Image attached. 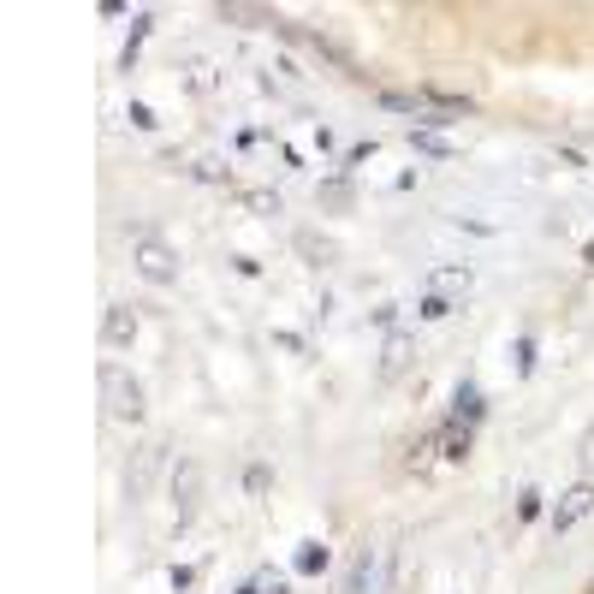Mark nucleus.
Wrapping results in <instances>:
<instances>
[{
  "label": "nucleus",
  "instance_id": "nucleus-2",
  "mask_svg": "<svg viewBox=\"0 0 594 594\" xmlns=\"http://www.w3.org/2000/svg\"><path fill=\"white\" fill-rule=\"evenodd\" d=\"M589 511H594V488L583 482V488H571V494H565V505H559V511H553V529H571V523H583Z\"/></svg>",
  "mask_w": 594,
  "mask_h": 594
},
{
  "label": "nucleus",
  "instance_id": "nucleus-5",
  "mask_svg": "<svg viewBox=\"0 0 594 594\" xmlns=\"http://www.w3.org/2000/svg\"><path fill=\"white\" fill-rule=\"evenodd\" d=\"M440 446H446V458H452V464H458V458H470V428H464V422H452L446 434H440Z\"/></svg>",
  "mask_w": 594,
  "mask_h": 594
},
{
  "label": "nucleus",
  "instance_id": "nucleus-1",
  "mask_svg": "<svg viewBox=\"0 0 594 594\" xmlns=\"http://www.w3.org/2000/svg\"><path fill=\"white\" fill-rule=\"evenodd\" d=\"M101 387H108V410L113 416H125V422H137V416H143V387H137V381H125V375L119 369H101Z\"/></svg>",
  "mask_w": 594,
  "mask_h": 594
},
{
  "label": "nucleus",
  "instance_id": "nucleus-6",
  "mask_svg": "<svg viewBox=\"0 0 594 594\" xmlns=\"http://www.w3.org/2000/svg\"><path fill=\"white\" fill-rule=\"evenodd\" d=\"M137 333V321L125 309H108V345H125V339Z\"/></svg>",
  "mask_w": 594,
  "mask_h": 594
},
{
  "label": "nucleus",
  "instance_id": "nucleus-13",
  "mask_svg": "<svg viewBox=\"0 0 594 594\" xmlns=\"http://www.w3.org/2000/svg\"><path fill=\"white\" fill-rule=\"evenodd\" d=\"M583 458H589V464H594V434H589V446H583Z\"/></svg>",
  "mask_w": 594,
  "mask_h": 594
},
{
  "label": "nucleus",
  "instance_id": "nucleus-10",
  "mask_svg": "<svg viewBox=\"0 0 594 594\" xmlns=\"http://www.w3.org/2000/svg\"><path fill=\"white\" fill-rule=\"evenodd\" d=\"M517 369H535V339H517Z\"/></svg>",
  "mask_w": 594,
  "mask_h": 594
},
{
  "label": "nucleus",
  "instance_id": "nucleus-14",
  "mask_svg": "<svg viewBox=\"0 0 594 594\" xmlns=\"http://www.w3.org/2000/svg\"><path fill=\"white\" fill-rule=\"evenodd\" d=\"M238 594H262V589H256V583H250V589H238Z\"/></svg>",
  "mask_w": 594,
  "mask_h": 594
},
{
  "label": "nucleus",
  "instance_id": "nucleus-8",
  "mask_svg": "<svg viewBox=\"0 0 594 594\" xmlns=\"http://www.w3.org/2000/svg\"><path fill=\"white\" fill-rule=\"evenodd\" d=\"M416 149H428V155H452V143H446V137H434V131H416Z\"/></svg>",
  "mask_w": 594,
  "mask_h": 594
},
{
  "label": "nucleus",
  "instance_id": "nucleus-11",
  "mask_svg": "<svg viewBox=\"0 0 594 594\" xmlns=\"http://www.w3.org/2000/svg\"><path fill=\"white\" fill-rule=\"evenodd\" d=\"M517 517H523V523H529V517H541V494H535V488H529V494L517 500Z\"/></svg>",
  "mask_w": 594,
  "mask_h": 594
},
{
  "label": "nucleus",
  "instance_id": "nucleus-3",
  "mask_svg": "<svg viewBox=\"0 0 594 594\" xmlns=\"http://www.w3.org/2000/svg\"><path fill=\"white\" fill-rule=\"evenodd\" d=\"M452 404H458V410H452V422H464V428H476V422H482V410H488V404H482V387H476V381H464Z\"/></svg>",
  "mask_w": 594,
  "mask_h": 594
},
{
  "label": "nucleus",
  "instance_id": "nucleus-4",
  "mask_svg": "<svg viewBox=\"0 0 594 594\" xmlns=\"http://www.w3.org/2000/svg\"><path fill=\"white\" fill-rule=\"evenodd\" d=\"M143 274H149L155 286H167V280H173V256H167L161 244H143Z\"/></svg>",
  "mask_w": 594,
  "mask_h": 594
},
{
  "label": "nucleus",
  "instance_id": "nucleus-7",
  "mask_svg": "<svg viewBox=\"0 0 594 594\" xmlns=\"http://www.w3.org/2000/svg\"><path fill=\"white\" fill-rule=\"evenodd\" d=\"M298 571H303V577H315V571H327V547H321V541H309V547H303V553H298Z\"/></svg>",
  "mask_w": 594,
  "mask_h": 594
},
{
  "label": "nucleus",
  "instance_id": "nucleus-9",
  "mask_svg": "<svg viewBox=\"0 0 594 594\" xmlns=\"http://www.w3.org/2000/svg\"><path fill=\"white\" fill-rule=\"evenodd\" d=\"M363 583H369V553H363V559L351 565V583H345V594H363Z\"/></svg>",
  "mask_w": 594,
  "mask_h": 594
},
{
  "label": "nucleus",
  "instance_id": "nucleus-12",
  "mask_svg": "<svg viewBox=\"0 0 594 594\" xmlns=\"http://www.w3.org/2000/svg\"><path fill=\"white\" fill-rule=\"evenodd\" d=\"M256 589H262V594H292V589L280 583V577H274V583H256Z\"/></svg>",
  "mask_w": 594,
  "mask_h": 594
}]
</instances>
